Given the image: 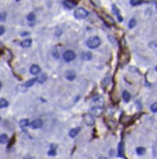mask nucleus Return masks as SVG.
<instances>
[{
    "mask_svg": "<svg viewBox=\"0 0 157 159\" xmlns=\"http://www.w3.org/2000/svg\"><path fill=\"white\" fill-rule=\"evenodd\" d=\"M63 4L66 7L71 10V9H73V7H75L78 5V1L77 0H64Z\"/></svg>",
    "mask_w": 157,
    "mask_h": 159,
    "instance_id": "nucleus-5",
    "label": "nucleus"
},
{
    "mask_svg": "<svg viewBox=\"0 0 157 159\" xmlns=\"http://www.w3.org/2000/svg\"><path fill=\"white\" fill-rule=\"evenodd\" d=\"M136 25H137V21H136L135 19H131L129 24H128V27H129V28H134Z\"/></svg>",
    "mask_w": 157,
    "mask_h": 159,
    "instance_id": "nucleus-24",
    "label": "nucleus"
},
{
    "mask_svg": "<svg viewBox=\"0 0 157 159\" xmlns=\"http://www.w3.org/2000/svg\"><path fill=\"white\" fill-rule=\"evenodd\" d=\"M0 122H1V118H0Z\"/></svg>",
    "mask_w": 157,
    "mask_h": 159,
    "instance_id": "nucleus-35",
    "label": "nucleus"
},
{
    "mask_svg": "<svg viewBox=\"0 0 157 159\" xmlns=\"http://www.w3.org/2000/svg\"><path fill=\"white\" fill-rule=\"evenodd\" d=\"M156 71H157V66H156Z\"/></svg>",
    "mask_w": 157,
    "mask_h": 159,
    "instance_id": "nucleus-37",
    "label": "nucleus"
},
{
    "mask_svg": "<svg viewBox=\"0 0 157 159\" xmlns=\"http://www.w3.org/2000/svg\"><path fill=\"white\" fill-rule=\"evenodd\" d=\"M81 132V128L80 127H76V128H72L70 131H69V137L71 138H75L76 136H78V133Z\"/></svg>",
    "mask_w": 157,
    "mask_h": 159,
    "instance_id": "nucleus-12",
    "label": "nucleus"
},
{
    "mask_svg": "<svg viewBox=\"0 0 157 159\" xmlns=\"http://www.w3.org/2000/svg\"><path fill=\"white\" fill-rule=\"evenodd\" d=\"M100 18L104 21V22H105L106 25H108V26H112V25H115V22H114V20L112 19V18L109 16V15H108L107 13H101L100 14Z\"/></svg>",
    "mask_w": 157,
    "mask_h": 159,
    "instance_id": "nucleus-3",
    "label": "nucleus"
},
{
    "mask_svg": "<svg viewBox=\"0 0 157 159\" xmlns=\"http://www.w3.org/2000/svg\"><path fill=\"white\" fill-rule=\"evenodd\" d=\"M4 33H5V27L0 26V36H2Z\"/></svg>",
    "mask_w": 157,
    "mask_h": 159,
    "instance_id": "nucleus-32",
    "label": "nucleus"
},
{
    "mask_svg": "<svg viewBox=\"0 0 157 159\" xmlns=\"http://www.w3.org/2000/svg\"><path fill=\"white\" fill-rule=\"evenodd\" d=\"M81 57H82V59L85 60V61H90L92 59V57H93V54H92V52H90V51H84L83 54H81Z\"/></svg>",
    "mask_w": 157,
    "mask_h": 159,
    "instance_id": "nucleus-14",
    "label": "nucleus"
},
{
    "mask_svg": "<svg viewBox=\"0 0 157 159\" xmlns=\"http://www.w3.org/2000/svg\"><path fill=\"white\" fill-rule=\"evenodd\" d=\"M52 54H53V56H54V58L55 59H59V52H58V51H54L53 52H52Z\"/></svg>",
    "mask_w": 157,
    "mask_h": 159,
    "instance_id": "nucleus-31",
    "label": "nucleus"
},
{
    "mask_svg": "<svg viewBox=\"0 0 157 159\" xmlns=\"http://www.w3.org/2000/svg\"><path fill=\"white\" fill-rule=\"evenodd\" d=\"M7 141V136L6 134H2L0 136V144H5Z\"/></svg>",
    "mask_w": 157,
    "mask_h": 159,
    "instance_id": "nucleus-22",
    "label": "nucleus"
},
{
    "mask_svg": "<svg viewBox=\"0 0 157 159\" xmlns=\"http://www.w3.org/2000/svg\"><path fill=\"white\" fill-rule=\"evenodd\" d=\"M91 112L95 116H100L102 114V112H103V110H102V108H101L100 106H96L95 108H92Z\"/></svg>",
    "mask_w": 157,
    "mask_h": 159,
    "instance_id": "nucleus-8",
    "label": "nucleus"
},
{
    "mask_svg": "<svg viewBox=\"0 0 157 159\" xmlns=\"http://www.w3.org/2000/svg\"><path fill=\"white\" fill-rule=\"evenodd\" d=\"M47 80V75L45 73H42L40 74L38 77H37V81H38L39 83H43L45 82Z\"/></svg>",
    "mask_w": 157,
    "mask_h": 159,
    "instance_id": "nucleus-18",
    "label": "nucleus"
},
{
    "mask_svg": "<svg viewBox=\"0 0 157 159\" xmlns=\"http://www.w3.org/2000/svg\"><path fill=\"white\" fill-rule=\"evenodd\" d=\"M14 140H15V137H13V139H11V140H10V145H9V148L11 146V144L14 143Z\"/></svg>",
    "mask_w": 157,
    "mask_h": 159,
    "instance_id": "nucleus-33",
    "label": "nucleus"
},
{
    "mask_svg": "<svg viewBox=\"0 0 157 159\" xmlns=\"http://www.w3.org/2000/svg\"><path fill=\"white\" fill-rule=\"evenodd\" d=\"M151 110L152 112H157V102L153 103L152 106H151Z\"/></svg>",
    "mask_w": 157,
    "mask_h": 159,
    "instance_id": "nucleus-28",
    "label": "nucleus"
},
{
    "mask_svg": "<svg viewBox=\"0 0 157 159\" xmlns=\"http://www.w3.org/2000/svg\"><path fill=\"white\" fill-rule=\"evenodd\" d=\"M145 153H146V149H145L144 147H138V148H137V154L143 155Z\"/></svg>",
    "mask_w": 157,
    "mask_h": 159,
    "instance_id": "nucleus-23",
    "label": "nucleus"
},
{
    "mask_svg": "<svg viewBox=\"0 0 157 159\" xmlns=\"http://www.w3.org/2000/svg\"><path fill=\"white\" fill-rule=\"evenodd\" d=\"M108 81H109V79L108 78H105L102 81V86L103 87H107V85L108 84Z\"/></svg>",
    "mask_w": 157,
    "mask_h": 159,
    "instance_id": "nucleus-30",
    "label": "nucleus"
},
{
    "mask_svg": "<svg viewBox=\"0 0 157 159\" xmlns=\"http://www.w3.org/2000/svg\"><path fill=\"white\" fill-rule=\"evenodd\" d=\"M84 121H85L86 125H90V126L95 125V118L92 114H86L84 116Z\"/></svg>",
    "mask_w": 157,
    "mask_h": 159,
    "instance_id": "nucleus-6",
    "label": "nucleus"
},
{
    "mask_svg": "<svg viewBox=\"0 0 157 159\" xmlns=\"http://www.w3.org/2000/svg\"><path fill=\"white\" fill-rule=\"evenodd\" d=\"M88 14H89V12L85 10V9H83V7H78V9H76L75 11H74V16H75L77 19H80V20L86 18L88 16Z\"/></svg>",
    "mask_w": 157,
    "mask_h": 159,
    "instance_id": "nucleus-2",
    "label": "nucleus"
},
{
    "mask_svg": "<svg viewBox=\"0 0 157 159\" xmlns=\"http://www.w3.org/2000/svg\"><path fill=\"white\" fill-rule=\"evenodd\" d=\"M141 3V0H130V4L132 6H137Z\"/></svg>",
    "mask_w": 157,
    "mask_h": 159,
    "instance_id": "nucleus-27",
    "label": "nucleus"
},
{
    "mask_svg": "<svg viewBox=\"0 0 157 159\" xmlns=\"http://www.w3.org/2000/svg\"><path fill=\"white\" fill-rule=\"evenodd\" d=\"M93 102L96 103V104H97V105L100 106V107L103 105V103H104L103 97H102V96H100V95H97V96H96V97L93 98Z\"/></svg>",
    "mask_w": 157,
    "mask_h": 159,
    "instance_id": "nucleus-15",
    "label": "nucleus"
},
{
    "mask_svg": "<svg viewBox=\"0 0 157 159\" xmlns=\"http://www.w3.org/2000/svg\"><path fill=\"white\" fill-rule=\"evenodd\" d=\"M123 100H124V102H129V100H130V98H131L130 93H129L128 91H123Z\"/></svg>",
    "mask_w": 157,
    "mask_h": 159,
    "instance_id": "nucleus-17",
    "label": "nucleus"
},
{
    "mask_svg": "<svg viewBox=\"0 0 157 159\" xmlns=\"http://www.w3.org/2000/svg\"><path fill=\"white\" fill-rule=\"evenodd\" d=\"M86 44H87V46H88L90 49H96V48L100 46L101 40L98 37H91L90 39H88V40L86 42Z\"/></svg>",
    "mask_w": 157,
    "mask_h": 159,
    "instance_id": "nucleus-1",
    "label": "nucleus"
},
{
    "mask_svg": "<svg viewBox=\"0 0 157 159\" xmlns=\"http://www.w3.org/2000/svg\"><path fill=\"white\" fill-rule=\"evenodd\" d=\"M28 125H29V121H28V119H22V120L20 121V126L22 127V128L28 126Z\"/></svg>",
    "mask_w": 157,
    "mask_h": 159,
    "instance_id": "nucleus-20",
    "label": "nucleus"
},
{
    "mask_svg": "<svg viewBox=\"0 0 157 159\" xmlns=\"http://www.w3.org/2000/svg\"><path fill=\"white\" fill-rule=\"evenodd\" d=\"M9 106V102L6 100L5 98H2V99H0V109H3V108H6Z\"/></svg>",
    "mask_w": 157,
    "mask_h": 159,
    "instance_id": "nucleus-21",
    "label": "nucleus"
},
{
    "mask_svg": "<svg viewBox=\"0 0 157 159\" xmlns=\"http://www.w3.org/2000/svg\"><path fill=\"white\" fill-rule=\"evenodd\" d=\"M48 154H49L50 156H54V155L56 154V149H52V148H51V150L48 152Z\"/></svg>",
    "mask_w": 157,
    "mask_h": 159,
    "instance_id": "nucleus-29",
    "label": "nucleus"
},
{
    "mask_svg": "<svg viewBox=\"0 0 157 159\" xmlns=\"http://www.w3.org/2000/svg\"><path fill=\"white\" fill-rule=\"evenodd\" d=\"M118 156L122 158L124 157V145L123 142H120L118 145Z\"/></svg>",
    "mask_w": 157,
    "mask_h": 159,
    "instance_id": "nucleus-9",
    "label": "nucleus"
},
{
    "mask_svg": "<svg viewBox=\"0 0 157 159\" xmlns=\"http://www.w3.org/2000/svg\"><path fill=\"white\" fill-rule=\"evenodd\" d=\"M36 81H37V78L31 79V80H29V81H27V82H25V87H31L32 85H34Z\"/></svg>",
    "mask_w": 157,
    "mask_h": 159,
    "instance_id": "nucleus-19",
    "label": "nucleus"
},
{
    "mask_svg": "<svg viewBox=\"0 0 157 159\" xmlns=\"http://www.w3.org/2000/svg\"><path fill=\"white\" fill-rule=\"evenodd\" d=\"M1 87H2V83L0 82V89H1Z\"/></svg>",
    "mask_w": 157,
    "mask_h": 159,
    "instance_id": "nucleus-34",
    "label": "nucleus"
},
{
    "mask_svg": "<svg viewBox=\"0 0 157 159\" xmlns=\"http://www.w3.org/2000/svg\"><path fill=\"white\" fill-rule=\"evenodd\" d=\"M75 78H76V72L74 70L70 69V70H67L66 72V80H68V81H73V80H75Z\"/></svg>",
    "mask_w": 157,
    "mask_h": 159,
    "instance_id": "nucleus-7",
    "label": "nucleus"
},
{
    "mask_svg": "<svg viewBox=\"0 0 157 159\" xmlns=\"http://www.w3.org/2000/svg\"><path fill=\"white\" fill-rule=\"evenodd\" d=\"M156 10H157V5H156Z\"/></svg>",
    "mask_w": 157,
    "mask_h": 159,
    "instance_id": "nucleus-36",
    "label": "nucleus"
},
{
    "mask_svg": "<svg viewBox=\"0 0 157 159\" xmlns=\"http://www.w3.org/2000/svg\"><path fill=\"white\" fill-rule=\"evenodd\" d=\"M112 10H113V12L115 13L116 16H117L118 20H119V22H122V21H123V17L121 16V13H120V10H119V9H118V7H116L115 5H112Z\"/></svg>",
    "mask_w": 157,
    "mask_h": 159,
    "instance_id": "nucleus-13",
    "label": "nucleus"
},
{
    "mask_svg": "<svg viewBox=\"0 0 157 159\" xmlns=\"http://www.w3.org/2000/svg\"><path fill=\"white\" fill-rule=\"evenodd\" d=\"M6 19H7V13L6 12L0 13V22H5Z\"/></svg>",
    "mask_w": 157,
    "mask_h": 159,
    "instance_id": "nucleus-26",
    "label": "nucleus"
},
{
    "mask_svg": "<svg viewBox=\"0 0 157 159\" xmlns=\"http://www.w3.org/2000/svg\"><path fill=\"white\" fill-rule=\"evenodd\" d=\"M75 57H76V54H75V52H74L73 51H70V50L65 51L64 54H63V58H64V60L66 62H71V61H73L74 59H75Z\"/></svg>",
    "mask_w": 157,
    "mask_h": 159,
    "instance_id": "nucleus-4",
    "label": "nucleus"
},
{
    "mask_svg": "<svg viewBox=\"0 0 157 159\" xmlns=\"http://www.w3.org/2000/svg\"><path fill=\"white\" fill-rule=\"evenodd\" d=\"M32 44V40L30 39H25L23 41L21 42V46L23 47V48H27V47H30Z\"/></svg>",
    "mask_w": 157,
    "mask_h": 159,
    "instance_id": "nucleus-16",
    "label": "nucleus"
},
{
    "mask_svg": "<svg viewBox=\"0 0 157 159\" xmlns=\"http://www.w3.org/2000/svg\"><path fill=\"white\" fill-rule=\"evenodd\" d=\"M40 72V67H39L37 65H33L31 67H30V73L33 74V75H37Z\"/></svg>",
    "mask_w": 157,
    "mask_h": 159,
    "instance_id": "nucleus-11",
    "label": "nucleus"
},
{
    "mask_svg": "<svg viewBox=\"0 0 157 159\" xmlns=\"http://www.w3.org/2000/svg\"><path fill=\"white\" fill-rule=\"evenodd\" d=\"M43 125V123L40 119H37V120L33 121L31 123V127H32L33 129H37V128H40Z\"/></svg>",
    "mask_w": 157,
    "mask_h": 159,
    "instance_id": "nucleus-10",
    "label": "nucleus"
},
{
    "mask_svg": "<svg viewBox=\"0 0 157 159\" xmlns=\"http://www.w3.org/2000/svg\"><path fill=\"white\" fill-rule=\"evenodd\" d=\"M26 18H27V20H28L29 22H33V21L36 20V16H35L34 13H30V14H28Z\"/></svg>",
    "mask_w": 157,
    "mask_h": 159,
    "instance_id": "nucleus-25",
    "label": "nucleus"
}]
</instances>
